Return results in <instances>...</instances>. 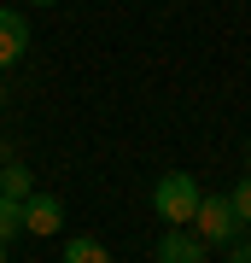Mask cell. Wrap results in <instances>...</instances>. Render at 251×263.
Returning a JSON list of instances; mask_svg holds the SVG:
<instances>
[{"mask_svg":"<svg viewBox=\"0 0 251 263\" xmlns=\"http://www.w3.org/2000/svg\"><path fill=\"white\" fill-rule=\"evenodd\" d=\"M199 199H205V187H199V176H187V170H169V176L152 181V211H158L169 228H187V222H193Z\"/></svg>","mask_w":251,"mask_h":263,"instance_id":"1","label":"cell"},{"mask_svg":"<svg viewBox=\"0 0 251 263\" xmlns=\"http://www.w3.org/2000/svg\"><path fill=\"white\" fill-rule=\"evenodd\" d=\"M193 228L205 246H234V228H240V216H234V205H228V193H205L199 199V211H193Z\"/></svg>","mask_w":251,"mask_h":263,"instance_id":"2","label":"cell"},{"mask_svg":"<svg viewBox=\"0 0 251 263\" xmlns=\"http://www.w3.org/2000/svg\"><path fill=\"white\" fill-rule=\"evenodd\" d=\"M59 228H65V205H59L53 193H29L24 199V234H59Z\"/></svg>","mask_w":251,"mask_h":263,"instance_id":"3","label":"cell"},{"mask_svg":"<svg viewBox=\"0 0 251 263\" xmlns=\"http://www.w3.org/2000/svg\"><path fill=\"white\" fill-rule=\"evenodd\" d=\"M210 246L199 234H187V228H169V234L158 240V263H205Z\"/></svg>","mask_w":251,"mask_h":263,"instance_id":"4","label":"cell"},{"mask_svg":"<svg viewBox=\"0 0 251 263\" xmlns=\"http://www.w3.org/2000/svg\"><path fill=\"white\" fill-rule=\"evenodd\" d=\"M24 47H29V24H24L12 6H0V70H6V65H18Z\"/></svg>","mask_w":251,"mask_h":263,"instance_id":"5","label":"cell"},{"mask_svg":"<svg viewBox=\"0 0 251 263\" xmlns=\"http://www.w3.org/2000/svg\"><path fill=\"white\" fill-rule=\"evenodd\" d=\"M0 193H6V199H18V205H24V199L35 193V176H29L24 164H0Z\"/></svg>","mask_w":251,"mask_h":263,"instance_id":"6","label":"cell"},{"mask_svg":"<svg viewBox=\"0 0 251 263\" xmlns=\"http://www.w3.org/2000/svg\"><path fill=\"white\" fill-rule=\"evenodd\" d=\"M65 263H111V252L82 234V240H65Z\"/></svg>","mask_w":251,"mask_h":263,"instance_id":"7","label":"cell"},{"mask_svg":"<svg viewBox=\"0 0 251 263\" xmlns=\"http://www.w3.org/2000/svg\"><path fill=\"white\" fill-rule=\"evenodd\" d=\"M18 234H24V205H18V199H6V193H0V246H12Z\"/></svg>","mask_w":251,"mask_h":263,"instance_id":"8","label":"cell"},{"mask_svg":"<svg viewBox=\"0 0 251 263\" xmlns=\"http://www.w3.org/2000/svg\"><path fill=\"white\" fill-rule=\"evenodd\" d=\"M228 205H234V216H240V222L251 228V176H240V181H234V193H228Z\"/></svg>","mask_w":251,"mask_h":263,"instance_id":"9","label":"cell"},{"mask_svg":"<svg viewBox=\"0 0 251 263\" xmlns=\"http://www.w3.org/2000/svg\"><path fill=\"white\" fill-rule=\"evenodd\" d=\"M29 6H53V0H29Z\"/></svg>","mask_w":251,"mask_h":263,"instance_id":"10","label":"cell"},{"mask_svg":"<svg viewBox=\"0 0 251 263\" xmlns=\"http://www.w3.org/2000/svg\"><path fill=\"white\" fill-rule=\"evenodd\" d=\"M0 263H6V246H0Z\"/></svg>","mask_w":251,"mask_h":263,"instance_id":"11","label":"cell"},{"mask_svg":"<svg viewBox=\"0 0 251 263\" xmlns=\"http://www.w3.org/2000/svg\"><path fill=\"white\" fill-rule=\"evenodd\" d=\"M0 105H6V88H0Z\"/></svg>","mask_w":251,"mask_h":263,"instance_id":"12","label":"cell"},{"mask_svg":"<svg viewBox=\"0 0 251 263\" xmlns=\"http://www.w3.org/2000/svg\"><path fill=\"white\" fill-rule=\"evenodd\" d=\"M245 164H251V146H245Z\"/></svg>","mask_w":251,"mask_h":263,"instance_id":"13","label":"cell"}]
</instances>
